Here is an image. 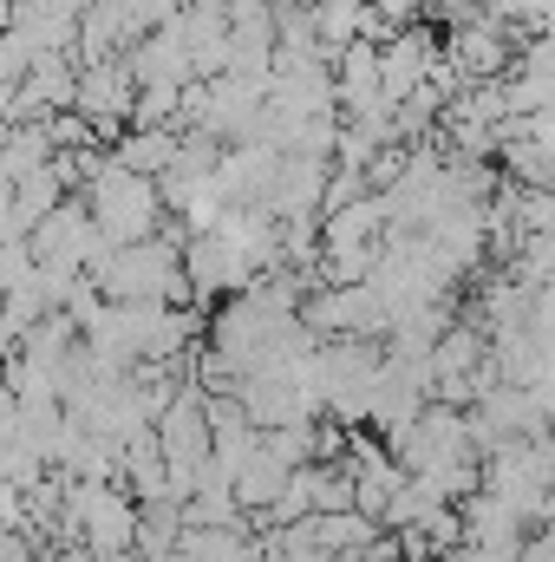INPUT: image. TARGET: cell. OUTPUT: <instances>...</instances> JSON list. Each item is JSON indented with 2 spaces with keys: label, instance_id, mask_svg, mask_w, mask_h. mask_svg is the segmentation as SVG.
Masks as SVG:
<instances>
[{
  "label": "cell",
  "instance_id": "obj_1",
  "mask_svg": "<svg viewBox=\"0 0 555 562\" xmlns=\"http://www.w3.org/2000/svg\"><path fill=\"white\" fill-rule=\"evenodd\" d=\"M86 210H92V223H99L105 243H144V236H157L163 216H170L157 177H144V170H132V164H118L112 150H105V164H99L92 183H86Z\"/></svg>",
  "mask_w": 555,
  "mask_h": 562
},
{
  "label": "cell",
  "instance_id": "obj_2",
  "mask_svg": "<svg viewBox=\"0 0 555 562\" xmlns=\"http://www.w3.org/2000/svg\"><path fill=\"white\" fill-rule=\"evenodd\" d=\"M26 243H33V262H39L46 276H86V269L105 256V236H99V223H92V210H86L79 196L53 203L46 223H39Z\"/></svg>",
  "mask_w": 555,
  "mask_h": 562
},
{
  "label": "cell",
  "instance_id": "obj_3",
  "mask_svg": "<svg viewBox=\"0 0 555 562\" xmlns=\"http://www.w3.org/2000/svg\"><path fill=\"white\" fill-rule=\"evenodd\" d=\"M183 276H190L196 307H203V301H216V294H242V288L256 281V262H249V249L229 243L223 229H196V236L183 243Z\"/></svg>",
  "mask_w": 555,
  "mask_h": 562
},
{
  "label": "cell",
  "instance_id": "obj_4",
  "mask_svg": "<svg viewBox=\"0 0 555 562\" xmlns=\"http://www.w3.org/2000/svg\"><path fill=\"white\" fill-rule=\"evenodd\" d=\"M72 112H86V119H92V132H105V138H112V132L138 112V72H132V59L118 53V59H92V66H79Z\"/></svg>",
  "mask_w": 555,
  "mask_h": 562
},
{
  "label": "cell",
  "instance_id": "obj_5",
  "mask_svg": "<svg viewBox=\"0 0 555 562\" xmlns=\"http://www.w3.org/2000/svg\"><path fill=\"white\" fill-rule=\"evenodd\" d=\"M327 157H314V150H281L275 164V183H269V210H275L281 223L287 216H320V190H327Z\"/></svg>",
  "mask_w": 555,
  "mask_h": 562
},
{
  "label": "cell",
  "instance_id": "obj_6",
  "mask_svg": "<svg viewBox=\"0 0 555 562\" xmlns=\"http://www.w3.org/2000/svg\"><path fill=\"white\" fill-rule=\"evenodd\" d=\"M431 66H438V46H431V33H418V26H399V33L380 46V92H386V105L412 99L418 86L431 79Z\"/></svg>",
  "mask_w": 555,
  "mask_h": 562
},
{
  "label": "cell",
  "instance_id": "obj_7",
  "mask_svg": "<svg viewBox=\"0 0 555 562\" xmlns=\"http://www.w3.org/2000/svg\"><path fill=\"white\" fill-rule=\"evenodd\" d=\"M333 86H340V119H360L373 105H386L380 92V46L373 40H353L333 53Z\"/></svg>",
  "mask_w": 555,
  "mask_h": 562
},
{
  "label": "cell",
  "instance_id": "obj_8",
  "mask_svg": "<svg viewBox=\"0 0 555 562\" xmlns=\"http://www.w3.org/2000/svg\"><path fill=\"white\" fill-rule=\"evenodd\" d=\"M262 537L249 524H183L177 530V557L183 562H256Z\"/></svg>",
  "mask_w": 555,
  "mask_h": 562
},
{
  "label": "cell",
  "instance_id": "obj_9",
  "mask_svg": "<svg viewBox=\"0 0 555 562\" xmlns=\"http://www.w3.org/2000/svg\"><path fill=\"white\" fill-rule=\"evenodd\" d=\"M301 530H307V543H314V550L366 557V543H373L386 524H380V517H366V510L353 504V510H314V517H301Z\"/></svg>",
  "mask_w": 555,
  "mask_h": 562
},
{
  "label": "cell",
  "instance_id": "obj_10",
  "mask_svg": "<svg viewBox=\"0 0 555 562\" xmlns=\"http://www.w3.org/2000/svg\"><path fill=\"white\" fill-rule=\"evenodd\" d=\"M393 223H386V196L380 190H366V196H353L347 210H333L327 223H320V249H360V243H380Z\"/></svg>",
  "mask_w": 555,
  "mask_h": 562
},
{
  "label": "cell",
  "instance_id": "obj_11",
  "mask_svg": "<svg viewBox=\"0 0 555 562\" xmlns=\"http://www.w3.org/2000/svg\"><path fill=\"white\" fill-rule=\"evenodd\" d=\"M484 360H490L484 321H451V327L431 340V386H438V380H457V373H477Z\"/></svg>",
  "mask_w": 555,
  "mask_h": 562
},
{
  "label": "cell",
  "instance_id": "obj_12",
  "mask_svg": "<svg viewBox=\"0 0 555 562\" xmlns=\"http://www.w3.org/2000/svg\"><path fill=\"white\" fill-rule=\"evenodd\" d=\"M177 125H138V132H125V138H112V157L118 164H132V170H144V177H157L170 157H177Z\"/></svg>",
  "mask_w": 555,
  "mask_h": 562
},
{
  "label": "cell",
  "instance_id": "obj_13",
  "mask_svg": "<svg viewBox=\"0 0 555 562\" xmlns=\"http://www.w3.org/2000/svg\"><path fill=\"white\" fill-rule=\"evenodd\" d=\"M281 484H287V464H281L275 451L262 445V451H256V458H249V464L236 471V504H242V510L256 517V510H269V504L281 497Z\"/></svg>",
  "mask_w": 555,
  "mask_h": 562
},
{
  "label": "cell",
  "instance_id": "obj_14",
  "mask_svg": "<svg viewBox=\"0 0 555 562\" xmlns=\"http://www.w3.org/2000/svg\"><path fill=\"white\" fill-rule=\"evenodd\" d=\"M510 276L530 281V288H550L555 281V236H523V249L510 256Z\"/></svg>",
  "mask_w": 555,
  "mask_h": 562
},
{
  "label": "cell",
  "instance_id": "obj_15",
  "mask_svg": "<svg viewBox=\"0 0 555 562\" xmlns=\"http://www.w3.org/2000/svg\"><path fill=\"white\" fill-rule=\"evenodd\" d=\"M543 7H550V0H484V13H490V20H530V26H536V13H543Z\"/></svg>",
  "mask_w": 555,
  "mask_h": 562
},
{
  "label": "cell",
  "instance_id": "obj_16",
  "mask_svg": "<svg viewBox=\"0 0 555 562\" xmlns=\"http://www.w3.org/2000/svg\"><path fill=\"white\" fill-rule=\"evenodd\" d=\"M517 557H523V562H555V524H543V530H530Z\"/></svg>",
  "mask_w": 555,
  "mask_h": 562
},
{
  "label": "cell",
  "instance_id": "obj_17",
  "mask_svg": "<svg viewBox=\"0 0 555 562\" xmlns=\"http://www.w3.org/2000/svg\"><path fill=\"white\" fill-rule=\"evenodd\" d=\"M373 7H380V13H386L393 26H412V20L424 13V7H431V0H373Z\"/></svg>",
  "mask_w": 555,
  "mask_h": 562
}]
</instances>
